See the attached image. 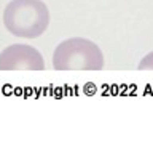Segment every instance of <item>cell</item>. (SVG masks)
<instances>
[{
  "instance_id": "1",
  "label": "cell",
  "mask_w": 153,
  "mask_h": 149,
  "mask_svg": "<svg viewBox=\"0 0 153 149\" xmlns=\"http://www.w3.org/2000/svg\"><path fill=\"white\" fill-rule=\"evenodd\" d=\"M3 24L16 37L37 38L50 26V10L43 0H11L5 7Z\"/></svg>"
},
{
  "instance_id": "2",
  "label": "cell",
  "mask_w": 153,
  "mask_h": 149,
  "mask_svg": "<svg viewBox=\"0 0 153 149\" xmlns=\"http://www.w3.org/2000/svg\"><path fill=\"white\" fill-rule=\"evenodd\" d=\"M53 66L59 71H99L104 67V55L93 40L85 37H72L56 47Z\"/></svg>"
},
{
  "instance_id": "3",
  "label": "cell",
  "mask_w": 153,
  "mask_h": 149,
  "mask_svg": "<svg viewBox=\"0 0 153 149\" xmlns=\"http://www.w3.org/2000/svg\"><path fill=\"white\" fill-rule=\"evenodd\" d=\"M0 69L13 71V69H30L42 71L45 69L42 53L26 43H14L3 48L0 53Z\"/></svg>"
},
{
  "instance_id": "4",
  "label": "cell",
  "mask_w": 153,
  "mask_h": 149,
  "mask_svg": "<svg viewBox=\"0 0 153 149\" xmlns=\"http://www.w3.org/2000/svg\"><path fill=\"white\" fill-rule=\"evenodd\" d=\"M139 69H153V51L148 53V55L139 62Z\"/></svg>"
}]
</instances>
